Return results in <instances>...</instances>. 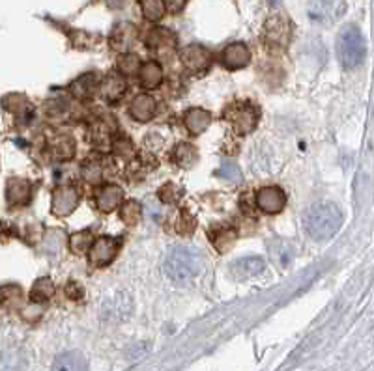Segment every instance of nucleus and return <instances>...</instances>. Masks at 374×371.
Here are the masks:
<instances>
[{
  "label": "nucleus",
  "mask_w": 374,
  "mask_h": 371,
  "mask_svg": "<svg viewBox=\"0 0 374 371\" xmlns=\"http://www.w3.org/2000/svg\"><path fill=\"white\" fill-rule=\"evenodd\" d=\"M94 243V237L90 232H77L70 237V248L73 254H85L88 252L90 247Z\"/></svg>",
  "instance_id": "27"
},
{
  "label": "nucleus",
  "mask_w": 374,
  "mask_h": 371,
  "mask_svg": "<svg viewBox=\"0 0 374 371\" xmlns=\"http://www.w3.org/2000/svg\"><path fill=\"white\" fill-rule=\"evenodd\" d=\"M217 176L223 179H227V181H232V183H238V181H241V172H239L238 164L230 163V161H223L221 168L217 170Z\"/></svg>",
  "instance_id": "31"
},
{
  "label": "nucleus",
  "mask_w": 374,
  "mask_h": 371,
  "mask_svg": "<svg viewBox=\"0 0 374 371\" xmlns=\"http://www.w3.org/2000/svg\"><path fill=\"white\" fill-rule=\"evenodd\" d=\"M140 8H142V15L146 21L157 23L163 19L165 15V2L163 0H140Z\"/></svg>",
  "instance_id": "26"
},
{
  "label": "nucleus",
  "mask_w": 374,
  "mask_h": 371,
  "mask_svg": "<svg viewBox=\"0 0 374 371\" xmlns=\"http://www.w3.org/2000/svg\"><path fill=\"white\" fill-rule=\"evenodd\" d=\"M80 200V194L77 188L73 187H58L53 193V200H51V211L56 217H68L77 209Z\"/></svg>",
  "instance_id": "7"
},
{
  "label": "nucleus",
  "mask_w": 374,
  "mask_h": 371,
  "mask_svg": "<svg viewBox=\"0 0 374 371\" xmlns=\"http://www.w3.org/2000/svg\"><path fill=\"white\" fill-rule=\"evenodd\" d=\"M197 222H194V218L191 217L189 213H182L178 218V224H176V230L180 232V235H191V232L194 230Z\"/></svg>",
  "instance_id": "32"
},
{
  "label": "nucleus",
  "mask_w": 374,
  "mask_h": 371,
  "mask_svg": "<svg viewBox=\"0 0 374 371\" xmlns=\"http://www.w3.org/2000/svg\"><path fill=\"white\" fill-rule=\"evenodd\" d=\"M122 198H124V193H122V188L116 187V185H107L98 193L95 196V203H98V208L103 213H110V211H115L118 208L120 203H122Z\"/></svg>",
  "instance_id": "14"
},
{
  "label": "nucleus",
  "mask_w": 374,
  "mask_h": 371,
  "mask_svg": "<svg viewBox=\"0 0 374 371\" xmlns=\"http://www.w3.org/2000/svg\"><path fill=\"white\" fill-rule=\"evenodd\" d=\"M140 68V60L137 55H131V53H125L118 58V70L120 73L124 75H133L137 73V70Z\"/></svg>",
  "instance_id": "30"
},
{
  "label": "nucleus",
  "mask_w": 374,
  "mask_h": 371,
  "mask_svg": "<svg viewBox=\"0 0 374 371\" xmlns=\"http://www.w3.org/2000/svg\"><path fill=\"white\" fill-rule=\"evenodd\" d=\"M146 45H148L150 49L157 50V53H163V50H172L176 47V38L170 30L155 28L148 34Z\"/></svg>",
  "instance_id": "19"
},
{
  "label": "nucleus",
  "mask_w": 374,
  "mask_h": 371,
  "mask_svg": "<svg viewBox=\"0 0 374 371\" xmlns=\"http://www.w3.org/2000/svg\"><path fill=\"white\" fill-rule=\"evenodd\" d=\"M309 15L316 23H329L339 14H335L333 0H313L309 6Z\"/></svg>",
  "instance_id": "21"
},
{
  "label": "nucleus",
  "mask_w": 374,
  "mask_h": 371,
  "mask_svg": "<svg viewBox=\"0 0 374 371\" xmlns=\"http://www.w3.org/2000/svg\"><path fill=\"white\" fill-rule=\"evenodd\" d=\"M88 362L86 358L77 351H70L60 355L53 362V371H86Z\"/></svg>",
  "instance_id": "15"
},
{
  "label": "nucleus",
  "mask_w": 374,
  "mask_h": 371,
  "mask_svg": "<svg viewBox=\"0 0 374 371\" xmlns=\"http://www.w3.org/2000/svg\"><path fill=\"white\" fill-rule=\"evenodd\" d=\"M224 119L234 125L239 133H251L259 124V107H254L251 101H234L224 109Z\"/></svg>",
  "instance_id": "4"
},
{
  "label": "nucleus",
  "mask_w": 374,
  "mask_h": 371,
  "mask_svg": "<svg viewBox=\"0 0 374 371\" xmlns=\"http://www.w3.org/2000/svg\"><path fill=\"white\" fill-rule=\"evenodd\" d=\"M125 92V79L120 73H109L101 85V95L107 101H116Z\"/></svg>",
  "instance_id": "22"
},
{
  "label": "nucleus",
  "mask_w": 374,
  "mask_h": 371,
  "mask_svg": "<svg viewBox=\"0 0 374 371\" xmlns=\"http://www.w3.org/2000/svg\"><path fill=\"white\" fill-rule=\"evenodd\" d=\"M6 200L11 205H28L32 200V185L26 179L11 178L6 183Z\"/></svg>",
  "instance_id": "12"
},
{
  "label": "nucleus",
  "mask_w": 374,
  "mask_h": 371,
  "mask_svg": "<svg viewBox=\"0 0 374 371\" xmlns=\"http://www.w3.org/2000/svg\"><path fill=\"white\" fill-rule=\"evenodd\" d=\"M185 4H187V0H165V10H169L170 14H178L184 10Z\"/></svg>",
  "instance_id": "34"
},
{
  "label": "nucleus",
  "mask_w": 374,
  "mask_h": 371,
  "mask_svg": "<svg viewBox=\"0 0 374 371\" xmlns=\"http://www.w3.org/2000/svg\"><path fill=\"white\" fill-rule=\"evenodd\" d=\"M172 158H175V163L182 168H191L194 163H197V158H199V154H197V149L187 142H180L176 144L175 149H172Z\"/></svg>",
  "instance_id": "23"
},
{
  "label": "nucleus",
  "mask_w": 374,
  "mask_h": 371,
  "mask_svg": "<svg viewBox=\"0 0 374 371\" xmlns=\"http://www.w3.org/2000/svg\"><path fill=\"white\" fill-rule=\"evenodd\" d=\"M130 114L133 116L137 122H150L155 114V101L150 95H137L130 104Z\"/></svg>",
  "instance_id": "16"
},
{
  "label": "nucleus",
  "mask_w": 374,
  "mask_h": 371,
  "mask_svg": "<svg viewBox=\"0 0 374 371\" xmlns=\"http://www.w3.org/2000/svg\"><path fill=\"white\" fill-rule=\"evenodd\" d=\"M122 247V239L120 237H103L95 239L92 247L88 250L90 263L95 265V267H105L109 263L115 262V257L118 256V250Z\"/></svg>",
  "instance_id": "6"
},
{
  "label": "nucleus",
  "mask_w": 374,
  "mask_h": 371,
  "mask_svg": "<svg viewBox=\"0 0 374 371\" xmlns=\"http://www.w3.org/2000/svg\"><path fill=\"white\" fill-rule=\"evenodd\" d=\"M264 269L266 263L262 257L247 256L241 257V259H236V262L230 265V274H232L236 280H251V278H256L259 274H262Z\"/></svg>",
  "instance_id": "10"
},
{
  "label": "nucleus",
  "mask_w": 374,
  "mask_h": 371,
  "mask_svg": "<svg viewBox=\"0 0 374 371\" xmlns=\"http://www.w3.org/2000/svg\"><path fill=\"white\" fill-rule=\"evenodd\" d=\"M221 62L227 70H241L251 62V53L245 43H230L221 55Z\"/></svg>",
  "instance_id": "11"
},
{
  "label": "nucleus",
  "mask_w": 374,
  "mask_h": 371,
  "mask_svg": "<svg viewBox=\"0 0 374 371\" xmlns=\"http://www.w3.org/2000/svg\"><path fill=\"white\" fill-rule=\"evenodd\" d=\"M180 62L185 70L204 71L212 65V55L202 45H187L180 53Z\"/></svg>",
  "instance_id": "8"
},
{
  "label": "nucleus",
  "mask_w": 374,
  "mask_h": 371,
  "mask_svg": "<svg viewBox=\"0 0 374 371\" xmlns=\"http://www.w3.org/2000/svg\"><path fill=\"white\" fill-rule=\"evenodd\" d=\"M94 82L95 75H83V77H79V79L71 85V94H73L77 100H86V97H90V95L94 94Z\"/></svg>",
  "instance_id": "25"
},
{
  "label": "nucleus",
  "mask_w": 374,
  "mask_h": 371,
  "mask_svg": "<svg viewBox=\"0 0 374 371\" xmlns=\"http://www.w3.org/2000/svg\"><path fill=\"white\" fill-rule=\"evenodd\" d=\"M337 56L344 70H355L365 60V38L355 25H346L337 38Z\"/></svg>",
  "instance_id": "3"
},
{
  "label": "nucleus",
  "mask_w": 374,
  "mask_h": 371,
  "mask_svg": "<svg viewBox=\"0 0 374 371\" xmlns=\"http://www.w3.org/2000/svg\"><path fill=\"white\" fill-rule=\"evenodd\" d=\"M139 80L145 88H157L163 82V70L157 62H146L139 68Z\"/></svg>",
  "instance_id": "20"
},
{
  "label": "nucleus",
  "mask_w": 374,
  "mask_h": 371,
  "mask_svg": "<svg viewBox=\"0 0 374 371\" xmlns=\"http://www.w3.org/2000/svg\"><path fill=\"white\" fill-rule=\"evenodd\" d=\"M256 205L268 215L281 213L286 205V194L279 187H264L256 193Z\"/></svg>",
  "instance_id": "9"
},
{
  "label": "nucleus",
  "mask_w": 374,
  "mask_h": 371,
  "mask_svg": "<svg viewBox=\"0 0 374 371\" xmlns=\"http://www.w3.org/2000/svg\"><path fill=\"white\" fill-rule=\"evenodd\" d=\"M204 269V259L197 250L187 247H175L167 254L163 263L165 276L172 284L185 286L200 276Z\"/></svg>",
  "instance_id": "1"
},
{
  "label": "nucleus",
  "mask_w": 374,
  "mask_h": 371,
  "mask_svg": "<svg viewBox=\"0 0 374 371\" xmlns=\"http://www.w3.org/2000/svg\"><path fill=\"white\" fill-rule=\"evenodd\" d=\"M47 154L55 161H68L75 155V142L70 134L56 133L47 142Z\"/></svg>",
  "instance_id": "13"
},
{
  "label": "nucleus",
  "mask_w": 374,
  "mask_h": 371,
  "mask_svg": "<svg viewBox=\"0 0 374 371\" xmlns=\"http://www.w3.org/2000/svg\"><path fill=\"white\" fill-rule=\"evenodd\" d=\"M135 38H137V30L130 23H120L113 34H110V45L115 47L116 50H128L133 45Z\"/></svg>",
  "instance_id": "17"
},
{
  "label": "nucleus",
  "mask_w": 374,
  "mask_h": 371,
  "mask_svg": "<svg viewBox=\"0 0 374 371\" xmlns=\"http://www.w3.org/2000/svg\"><path fill=\"white\" fill-rule=\"evenodd\" d=\"M53 293H55V286L49 278H40V280H36L32 289H30V301L41 304V302L49 301L53 297Z\"/></svg>",
  "instance_id": "24"
},
{
  "label": "nucleus",
  "mask_w": 374,
  "mask_h": 371,
  "mask_svg": "<svg viewBox=\"0 0 374 371\" xmlns=\"http://www.w3.org/2000/svg\"><path fill=\"white\" fill-rule=\"evenodd\" d=\"M343 226V213L331 202L316 203L305 217V230L314 241H328Z\"/></svg>",
  "instance_id": "2"
},
{
  "label": "nucleus",
  "mask_w": 374,
  "mask_h": 371,
  "mask_svg": "<svg viewBox=\"0 0 374 371\" xmlns=\"http://www.w3.org/2000/svg\"><path fill=\"white\" fill-rule=\"evenodd\" d=\"M83 176L88 183L98 185L101 183V179H103V166L98 158L90 157L85 164H83Z\"/></svg>",
  "instance_id": "28"
},
{
  "label": "nucleus",
  "mask_w": 374,
  "mask_h": 371,
  "mask_svg": "<svg viewBox=\"0 0 374 371\" xmlns=\"http://www.w3.org/2000/svg\"><path fill=\"white\" fill-rule=\"evenodd\" d=\"M184 124L193 134H200L212 124V114L204 109H189L184 116Z\"/></svg>",
  "instance_id": "18"
},
{
  "label": "nucleus",
  "mask_w": 374,
  "mask_h": 371,
  "mask_svg": "<svg viewBox=\"0 0 374 371\" xmlns=\"http://www.w3.org/2000/svg\"><path fill=\"white\" fill-rule=\"evenodd\" d=\"M290 34H292V26L283 15H274L266 21L264 41L271 49H284L290 41Z\"/></svg>",
  "instance_id": "5"
},
{
  "label": "nucleus",
  "mask_w": 374,
  "mask_h": 371,
  "mask_svg": "<svg viewBox=\"0 0 374 371\" xmlns=\"http://www.w3.org/2000/svg\"><path fill=\"white\" fill-rule=\"evenodd\" d=\"M160 198H161V202H165V203L178 202L180 188L176 187L175 183L163 185V187H161V190H160Z\"/></svg>",
  "instance_id": "33"
},
{
  "label": "nucleus",
  "mask_w": 374,
  "mask_h": 371,
  "mask_svg": "<svg viewBox=\"0 0 374 371\" xmlns=\"http://www.w3.org/2000/svg\"><path fill=\"white\" fill-rule=\"evenodd\" d=\"M120 218H122L128 226H135L140 218L139 203L133 202V200H131V202H125L124 205H122V209H120Z\"/></svg>",
  "instance_id": "29"
}]
</instances>
